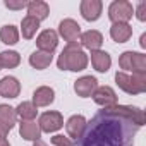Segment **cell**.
<instances>
[{"instance_id": "6da1fadb", "label": "cell", "mask_w": 146, "mask_h": 146, "mask_svg": "<svg viewBox=\"0 0 146 146\" xmlns=\"http://www.w3.org/2000/svg\"><path fill=\"white\" fill-rule=\"evenodd\" d=\"M139 125L131 119L110 108L98 112L90 122L74 146H134Z\"/></svg>"}, {"instance_id": "7a4b0ae2", "label": "cell", "mask_w": 146, "mask_h": 146, "mask_svg": "<svg viewBox=\"0 0 146 146\" xmlns=\"http://www.w3.org/2000/svg\"><path fill=\"white\" fill-rule=\"evenodd\" d=\"M57 65L60 70H74V72L84 70L88 65V55L83 52L79 43H72L62 50V53L58 55Z\"/></svg>"}, {"instance_id": "3957f363", "label": "cell", "mask_w": 146, "mask_h": 146, "mask_svg": "<svg viewBox=\"0 0 146 146\" xmlns=\"http://www.w3.org/2000/svg\"><path fill=\"white\" fill-rule=\"evenodd\" d=\"M115 81L122 91L127 95H139L146 91V74H125V72H117Z\"/></svg>"}, {"instance_id": "277c9868", "label": "cell", "mask_w": 146, "mask_h": 146, "mask_svg": "<svg viewBox=\"0 0 146 146\" xmlns=\"http://www.w3.org/2000/svg\"><path fill=\"white\" fill-rule=\"evenodd\" d=\"M119 65L132 74H146V55L137 52H124L119 58Z\"/></svg>"}, {"instance_id": "5b68a950", "label": "cell", "mask_w": 146, "mask_h": 146, "mask_svg": "<svg viewBox=\"0 0 146 146\" xmlns=\"http://www.w3.org/2000/svg\"><path fill=\"white\" fill-rule=\"evenodd\" d=\"M134 14L132 4L125 2V0H117L112 2V5L108 7V16L112 19V23H127Z\"/></svg>"}, {"instance_id": "8992f818", "label": "cell", "mask_w": 146, "mask_h": 146, "mask_svg": "<svg viewBox=\"0 0 146 146\" xmlns=\"http://www.w3.org/2000/svg\"><path fill=\"white\" fill-rule=\"evenodd\" d=\"M58 33H60V36L67 41V45L79 43V38H81V26H79L74 19H64V21L58 24Z\"/></svg>"}, {"instance_id": "52a82bcc", "label": "cell", "mask_w": 146, "mask_h": 146, "mask_svg": "<svg viewBox=\"0 0 146 146\" xmlns=\"http://www.w3.org/2000/svg\"><path fill=\"white\" fill-rule=\"evenodd\" d=\"M38 125L43 132H55L64 125V117L58 112H46L40 117Z\"/></svg>"}, {"instance_id": "ba28073f", "label": "cell", "mask_w": 146, "mask_h": 146, "mask_svg": "<svg viewBox=\"0 0 146 146\" xmlns=\"http://www.w3.org/2000/svg\"><path fill=\"white\" fill-rule=\"evenodd\" d=\"M91 96L103 108H110V107L117 105V95H115V91L110 86H100V88H96Z\"/></svg>"}, {"instance_id": "9c48e42d", "label": "cell", "mask_w": 146, "mask_h": 146, "mask_svg": "<svg viewBox=\"0 0 146 146\" xmlns=\"http://www.w3.org/2000/svg\"><path fill=\"white\" fill-rule=\"evenodd\" d=\"M57 43H58V36L53 29H45L38 38H36V45L41 52H46V53H52L55 48H57Z\"/></svg>"}, {"instance_id": "30bf717a", "label": "cell", "mask_w": 146, "mask_h": 146, "mask_svg": "<svg viewBox=\"0 0 146 146\" xmlns=\"http://www.w3.org/2000/svg\"><path fill=\"white\" fill-rule=\"evenodd\" d=\"M96 83H98V81H96L95 78H91V76H83V78H79V79L76 81L74 91L78 93V96L88 98V96H91V95L95 93V90L98 88Z\"/></svg>"}, {"instance_id": "8fae6325", "label": "cell", "mask_w": 146, "mask_h": 146, "mask_svg": "<svg viewBox=\"0 0 146 146\" xmlns=\"http://www.w3.org/2000/svg\"><path fill=\"white\" fill-rule=\"evenodd\" d=\"M103 4L100 0H83L81 2V14L86 21H96L102 14Z\"/></svg>"}, {"instance_id": "7c38bea8", "label": "cell", "mask_w": 146, "mask_h": 146, "mask_svg": "<svg viewBox=\"0 0 146 146\" xmlns=\"http://www.w3.org/2000/svg\"><path fill=\"white\" fill-rule=\"evenodd\" d=\"M19 91H21V84L16 78L7 76L4 79H0V96L16 98V96H19Z\"/></svg>"}, {"instance_id": "4fadbf2b", "label": "cell", "mask_w": 146, "mask_h": 146, "mask_svg": "<svg viewBox=\"0 0 146 146\" xmlns=\"http://www.w3.org/2000/svg\"><path fill=\"white\" fill-rule=\"evenodd\" d=\"M110 36L117 43H125L132 36V28L127 23H113L110 28Z\"/></svg>"}, {"instance_id": "5bb4252c", "label": "cell", "mask_w": 146, "mask_h": 146, "mask_svg": "<svg viewBox=\"0 0 146 146\" xmlns=\"http://www.w3.org/2000/svg\"><path fill=\"white\" fill-rule=\"evenodd\" d=\"M79 43H81L84 48L95 52V50H100V46H102V43H103V36H102V33L91 29V31H86V33L81 35Z\"/></svg>"}, {"instance_id": "9a60e30c", "label": "cell", "mask_w": 146, "mask_h": 146, "mask_svg": "<svg viewBox=\"0 0 146 146\" xmlns=\"http://www.w3.org/2000/svg\"><path fill=\"white\" fill-rule=\"evenodd\" d=\"M84 127H86V119L83 115H72L67 120V124H65L69 137H74V139H79V136L83 134Z\"/></svg>"}, {"instance_id": "2e32d148", "label": "cell", "mask_w": 146, "mask_h": 146, "mask_svg": "<svg viewBox=\"0 0 146 146\" xmlns=\"http://www.w3.org/2000/svg\"><path fill=\"white\" fill-rule=\"evenodd\" d=\"M53 100H55L53 90L48 88V86H41V88H38V90L33 93V102H31V103L38 108V107H46V105H50Z\"/></svg>"}, {"instance_id": "e0dca14e", "label": "cell", "mask_w": 146, "mask_h": 146, "mask_svg": "<svg viewBox=\"0 0 146 146\" xmlns=\"http://www.w3.org/2000/svg\"><path fill=\"white\" fill-rule=\"evenodd\" d=\"M19 132L26 141H38L41 136V129L36 122L33 120H23L19 125Z\"/></svg>"}, {"instance_id": "ac0fdd59", "label": "cell", "mask_w": 146, "mask_h": 146, "mask_svg": "<svg viewBox=\"0 0 146 146\" xmlns=\"http://www.w3.org/2000/svg\"><path fill=\"white\" fill-rule=\"evenodd\" d=\"M91 64L98 72H107L112 65V58L107 52L103 50H95L91 52Z\"/></svg>"}, {"instance_id": "d6986e66", "label": "cell", "mask_w": 146, "mask_h": 146, "mask_svg": "<svg viewBox=\"0 0 146 146\" xmlns=\"http://www.w3.org/2000/svg\"><path fill=\"white\" fill-rule=\"evenodd\" d=\"M50 14V7L46 2H41V0H35V2H29L28 4V16L38 19V21H43L46 19Z\"/></svg>"}, {"instance_id": "ffe728a7", "label": "cell", "mask_w": 146, "mask_h": 146, "mask_svg": "<svg viewBox=\"0 0 146 146\" xmlns=\"http://www.w3.org/2000/svg\"><path fill=\"white\" fill-rule=\"evenodd\" d=\"M52 58H53L52 53H46V52L38 50V52H33V53H31V57H29V64H31L35 69L41 70V69H46V67L52 64Z\"/></svg>"}, {"instance_id": "44dd1931", "label": "cell", "mask_w": 146, "mask_h": 146, "mask_svg": "<svg viewBox=\"0 0 146 146\" xmlns=\"http://www.w3.org/2000/svg\"><path fill=\"white\" fill-rule=\"evenodd\" d=\"M16 120H17V115H16V110L12 107H9V105H0V124L5 125L11 131L14 127Z\"/></svg>"}, {"instance_id": "7402d4cb", "label": "cell", "mask_w": 146, "mask_h": 146, "mask_svg": "<svg viewBox=\"0 0 146 146\" xmlns=\"http://www.w3.org/2000/svg\"><path fill=\"white\" fill-rule=\"evenodd\" d=\"M38 28H40V21L35 19V17H31V16H26L23 19V23H21V31H23V36L26 40H31L36 35Z\"/></svg>"}, {"instance_id": "603a6c76", "label": "cell", "mask_w": 146, "mask_h": 146, "mask_svg": "<svg viewBox=\"0 0 146 146\" xmlns=\"http://www.w3.org/2000/svg\"><path fill=\"white\" fill-rule=\"evenodd\" d=\"M38 113V108L31 103V102H23L17 108H16V115L21 117V120H33Z\"/></svg>"}, {"instance_id": "cb8c5ba5", "label": "cell", "mask_w": 146, "mask_h": 146, "mask_svg": "<svg viewBox=\"0 0 146 146\" xmlns=\"http://www.w3.org/2000/svg\"><path fill=\"white\" fill-rule=\"evenodd\" d=\"M0 40H2L5 45H16L17 40H19V31L16 26L9 24V26H4L0 29Z\"/></svg>"}, {"instance_id": "d4e9b609", "label": "cell", "mask_w": 146, "mask_h": 146, "mask_svg": "<svg viewBox=\"0 0 146 146\" xmlns=\"http://www.w3.org/2000/svg\"><path fill=\"white\" fill-rule=\"evenodd\" d=\"M21 64V57L17 52H2L0 53V65L5 69H14Z\"/></svg>"}, {"instance_id": "484cf974", "label": "cell", "mask_w": 146, "mask_h": 146, "mask_svg": "<svg viewBox=\"0 0 146 146\" xmlns=\"http://www.w3.org/2000/svg\"><path fill=\"white\" fill-rule=\"evenodd\" d=\"M52 144L53 146H74L72 141H70V137H65V136H60V134L52 137Z\"/></svg>"}, {"instance_id": "4316f807", "label": "cell", "mask_w": 146, "mask_h": 146, "mask_svg": "<svg viewBox=\"0 0 146 146\" xmlns=\"http://www.w3.org/2000/svg\"><path fill=\"white\" fill-rule=\"evenodd\" d=\"M5 7L12 9V11H19V9L28 7V2H24V0H21V2H11V0H5Z\"/></svg>"}, {"instance_id": "83f0119b", "label": "cell", "mask_w": 146, "mask_h": 146, "mask_svg": "<svg viewBox=\"0 0 146 146\" xmlns=\"http://www.w3.org/2000/svg\"><path fill=\"white\" fill-rule=\"evenodd\" d=\"M136 17L139 21H146V2H141L136 9Z\"/></svg>"}, {"instance_id": "f1b7e54d", "label": "cell", "mask_w": 146, "mask_h": 146, "mask_svg": "<svg viewBox=\"0 0 146 146\" xmlns=\"http://www.w3.org/2000/svg\"><path fill=\"white\" fill-rule=\"evenodd\" d=\"M7 132H9V129H7L5 125H2V124H0V139H5Z\"/></svg>"}, {"instance_id": "f546056e", "label": "cell", "mask_w": 146, "mask_h": 146, "mask_svg": "<svg viewBox=\"0 0 146 146\" xmlns=\"http://www.w3.org/2000/svg\"><path fill=\"white\" fill-rule=\"evenodd\" d=\"M33 146H48V144H46V143H43L41 139H38V141H35V144H33Z\"/></svg>"}, {"instance_id": "4dcf8cb0", "label": "cell", "mask_w": 146, "mask_h": 146, "mask_svg": "<svg viewBox=\"0 0 146 146\" xmlns=\"http://www.w3.org/2000/svg\"><path fill=\"white\" fill-rule=\"evenodd\" d=\"M141 46H143V48L146 46V35H143V36H141Z\"/></svg>"}, {"instance_id": "1f68e13d", "label": "cell", "mask_w": 146, "mask_h": 146, "mask_svg": "<svg viewBox=\"0 0 146 146\" xmlns=\"http://www.w3.org/2000/svg\"><path fill=\"white\" fill-rule=\"evenodd\" d=\"M0 146H11L7 139H0Z\"/></svg>"}, {"instance_id": "d6a6232c", "label": "cell", "mask_w": 146, "mask_h": 146, "mask_svg": "<svg viewBox=\"0 0 146 146\" xmlns=\"http://www.w3.org/2000/svg\"><path fill=\"white\" fill-rule=\"evenodd\" d=\"M0 69H2V65H0Z\"/></svg>"}]
</instances>
